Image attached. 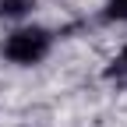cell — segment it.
<instances>
[{"instance_id":"1","label":"cell","mask_w":127,"mask_h":127,"mask_svg":"<svg viewBox=\"0 0 127 127\" xmlns=\"http://www.w3.org/2000/svg\"><path fill=\"white\" fill-rule=\"evenodd\" d=\"M50 46H53V35L46 28H18V32H11V35L4 39L0 53H4L11 64H18V67H32V64L46 60Z\"/></svg>"},{"instance_id":"3","label":"cell","mask_w":127,"mask_h":127,"mask_svg":"<svg viewBox=\"0 0 127 127\" xmlns=\"http://www.w3.org/2000/svg\"><path fill=\"white\" fill-rule=\"evenodd\" d=\"M102 18L106 21H127V0H106Z\"/></svg>"},{"instance_id":"4","label":"cell","mask_w":127,"mask_h":127,"mask_svg":"<svg viewBox=\"0 0 127 127\" xmlns=\"http://www.w3.org/2000/svg\"><path fill=\"white\" fill-rule=\"evenodd\" d=\"M109 78H120V81H127V46L120 50V57L113 60V67H109Z\"/></svg>"},{"instance_id":"2","label":"cell","mask_w":127,"mask_h":127,"mask_svg":"<svg viewBox=\"0 0 127 127\" xmlns=\"http://www.w3.org/2000/svg\"><path fill=\"white\" fill-rule=\"evenodd\" d=\"M35 7V0H0V14L4 18H25Z\"/></svg>"}]
</instances>
